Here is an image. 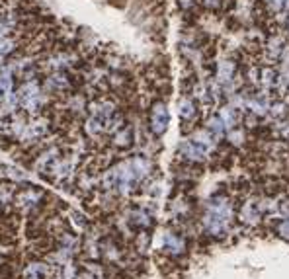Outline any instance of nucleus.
<instances>
[{
  "label": "nucleus",
  "instance_id": "obj_4",
  "mask_svg": "<svg viewBox=\"0 0 289 279\" xmlns=\"http://www.w3.org/2000/svg\"><path fill=\"white\" fill-rule=\"evenodd\" d=\"M14 88V74H12V66H4L0 70V104L12 94Z\"/></svg>",
  "mask_w": 289,
  "mask_h": 279
},
{
  "label": "nucleus",
  "instance_id": "obj_2",
  "mask_svg": "<svg viewBox=\"0 0 289 279\" xmlns=\"http://www.w3.org/2000/svg\"><path fill=\"white\" fill-rule=\"evenodd\" d=\"M39 199H41V194L30 188V190L18 192L16 196H14V205H16L18 209H22V211H28V209H32V207H35L39 203Z\"/></svg>",
  "mask_w": 289,
  "mask_h": 279
},
{
  "label": "nucleus",
  "instance_id": "obj_3",
  "mask_svg": "<svg viewBox=\"0 0 289 279\" xmlns=\"http://www.w3.org/2000/svg\"><path fill=\"white\" fill-rule=\"evenodd\" d=\"M151 123H153L155 133L166 131V125H168V112H166V106H164V104H157V106L153 108Z\"/></svg>",
  "mask_w": 289,
  "mask_h": 279
},
{
  "label": "nucleus",
  "instance_id": "obj_5",
  "mask_svg": "<svg viewBox=\"0 0 289 279\" xmlns=\"http://www.w3.org/2000/svg\"><path fill=\"white\" fill-rule=\"evenodd\" d=\"M14 49V41H10L8 37H0V61Z\"/></svg>",
  "mask_w": 289,
  "mask_h": 279
},
{
  "label": "nucleus",
  "instance_id": "obj_1",
  "mask_svg": "<svg viewBox=\"0 0 289 279\" xmlns=\"http://www.w3.org/2000/svg\"><path fill=\"white\" fill-rule=\"evenodd\" d=\"M18 94V102H20V106L28 112V114H33V112H37L39 108H41V104H43V96H41V90H39V86L32 80H28L26 84H22V88L16 92Z\"/></svg>",
  "mask_w": 289,
  "mask_h": 279
}]
</instances>
